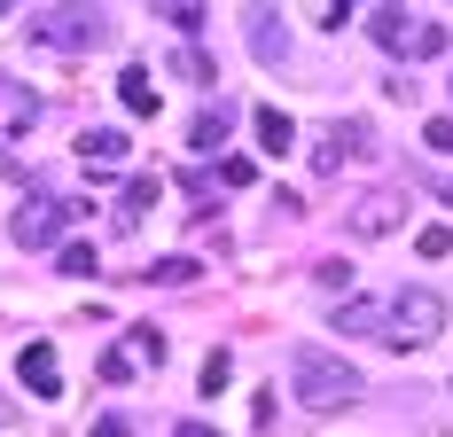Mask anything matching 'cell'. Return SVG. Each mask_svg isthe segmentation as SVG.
Segmentation results:
<instances>
[{
  "label": "cell",
  "mask_w": 453,
  "mask_h": 437,
  "mask_svg": "<svg viewBox=\"0 0 453 437\" xmlns=\"http://www.w3.org/2000/svg\"><path fill=\"white\" fill-rule=\"evenodd\" d=\"M336 336H375V344H391V351H422L430 336H446V297L438 289L352 297V305H336Z\"/></svg>",
  "instance_id": "6da1fadb"
},
{
  "label": "cell",
  "mask_w": 453,
  "mask_h": 437,
  "mask_svg": "<svg viewBox=\"0 0 453 437\" xmlns=\"http://www.w3.org/2000/svg\"><path fill=\"white\" fill-rule=\"evenodd\" d=\"M297 398H305L313 414H344V406L360 398V367L336 359V351H320V344H297Z\"/></svg>",
  "instance_id": "7a4b0ae2"
},
{
  "label": "cell",
  "mask_w": 453,
  "mask_h": 437,
  "mask_svg": "<svg viewBox=\"0 0 453 437\" xmlns=\"http://www.w3.org/2000/svg\"><path fill=\"white\" fill-rule=\"evenodd\" d=\"M367 32H375L383 55H407V63L446 55V24H422V16H407V8H375V16H367Z\"/></svg>",
  "instance_id": "3957f363"
},
{
  "label": "cell",
  "mask_w": 453,
  "mask_h": 437,
  "mask_svg": "<svg viewBox=\"0 0 453 437\" xmlns=\"http://www.w3.org/2000/svg\"><path fill=\"white\" fill-rule=\"evenodd\" d=\"M40 47H63V55H87V47L110 40V16H94V8H47V16H32L24 24Z\"/></svg>",
  "instance_id": "277c9868"
},
{
  "label": "cell",
  "mask_w": 453,
  "mask_h": 437,
  "mask_svg": "<svg viewBox=\"0 0 453 437\" xmlns=\"http://www.w3.org/2000/svg\"><path fill=\"white\" fill-rule=\"evenodd\" d=\"M71 218H79V203H63V196H32V203L16 211V226H8V234H16L24 250H47V242H55Z\"/></svg>",
  "instance_id": "5b68a950"
},
{
  "label": "cell",
  "mask_w": 453,
  "mask_h": 437,
  "mask_svg": "<svg viewBox=\"0 0 453 437\" xmlns=\"http://www.w3.org/2000/svg\"><path fill=\"white\" fill-rule=\"evenodd\" d=\"M79 157H87V172H126V157H134V141L118 126H94L87 141H79Z\"/></svg>",
  "instance_id": "8992f818"
},
{
  "label": "cell",
  "mask_w": 453,
  "mask_h": 437,
  "mask_svg": "<svg viewBox=\"0 0 453 437\" xmlns=\"http://www.w3.org/2000/svg\"><path fill=\"white\" fill-rule=\"evenodd\" d=\"M24 383H32V398H63V367H55V344H24Z\"/></svg>",
  "instance_id": "52a82bcc"
},
{
  "label": "cell",
  "mask_w": 453,
  "mask_h": 437,
  "mask_svg": "<svg viewBox=\"0 0 453 437\" xmlns=\"http://www.w3.org/2000/svg\"><path fill=\"white\" fill-rule=\"evenodd\" d=\"M157 196H165V188H157L149 172H141V180H126V203H118V234H134L141 218L157 211Z\"/></svg>",
  "instance_id": "ba28073f"
},
{
  "label": "cell",
  "mask_w": 453,
  "mask_h": 437,
  "mask_svg": "<svg viewBox=\"0 0 453 437\" xmlns=\"http://www.w3.org/2000/svg\"><path fill=\"white\" fill-rule=\"evenodd\" d=\"M399 211H407L399 196H367L360 211H352V234H391V226H399Z\"/></svg>",
  "instance_id": "9c48e42d"
},
{
  "label": "cell",
  "mask_w": 453,
  "mask_h": 437,
  "mask_svg": "<svg viewBox=\"0 0 453 437\" xmlns=\"http://www.w3.org/2000/svg\"><path fill=\"white\" fill-rule=\"evenodd\" d=\"M118 359H126V375H134V367H165V336H157V328H126Z\"/></svg>",
  "instance_id": "30bf717a"
},
{
  "label": "cell",
  "mask_w": 453,
  "mask_h": 437,
  "mask_svg": "<svg viewBox=\"0 0 453 437\" xmlns=\"http://www.w3.org/2000/svg\"><path fill=\"white\" fill-rule=\"evenodd\" d=\"M118 94H126V110H134V118H157V102H165V94H157V79H149L141 63L118 79Z\"/></svg>",
  "instance_id": "8fae6325"
},
{
  "label": "cell",
  "mask_w": 453,
  "mask_h": 437,
  "mask_svg": "<svg viewBox=\"0 0 453 437\" xmlns=\"http://www.w3.org/2000/svg\"><path fill=\"white\" fill-rule=\"evenodd\" d=\"M226 126H234V110H226V102H211V110L196 118V133H188V149H203V157H211V149L226 141Z\"/></svg>",
  "instance_id": "7c38bea8"
},
{
  "label": "cell",
  "mask_w": 453,
  "mask_h": 437,
  "mask_svg": "<svg viewBox=\"0 0 453 437\" xmlns=\"http://www.w3.org/2000/svg\"><path fill=\"white\" fill-rule=\"evenodd\" d=\"M258 141H266L273 157H281V149L297 141V118H289V110H273V102H266V110H258Z\"/></svg>",
  "instance_id": "4fadbf2b"
},
{
  "label": "cell",
  "mask_w": 453,
  "mask_h": 437,
  "mask_svg": "<svg viewBox=\"0 0 453 437\" xmlns=\"http://www.w3.org/2000/svg\"><path fill=\"white\" fill-rule=\"evenodd\" d=\"M196 273H203L196 258H157V265H149V281H165V289H188Z\"/></svg>",
  "instance_id": "5bb4252c"
},
{
  "label": "cell",
  "mask_w": 453,
  "mask_h": 437,
  "mask_svg": "<svg viewBox=\"0 0 453 437\" xmlns=\"http://www.w3.org/2000/svg\"><path fill=\"white\" fill-rule=\"evenodd\" d=\"M250 47H258V63H281V24L273 16H250Z\"/></svg>",
  "instance_id": "9a60e30c"
},
{
  "label": "cell",
  "mask_w": 453,
  "mask_h": 437,
  "mask_svg": "<svg viewBox=\"0 0 453 437\" xmlns=\"http://www.w3.org/2000/svg\"><path fill=\"white\" fill-rule=\"evenodd\" d=\"M226 375H234V359H226V351H211V359H203V375H196V383H203V398H219Z\"/></svg>",
  "instance_id": "2e32d148"
},
{
  "label": "cell",
  "mask_w": 453,
  "mask_h": 437,
  "mask_svg": "<svg viewBox=\"0 0 453 437\" xmlns=\"http://www.w3.org/2000/svg\"><path fill=\"white\" fill-rule=\"evenodd\" d=\"M414 250H422V258H446V250H453V226H422Z\"/></svg>",
  "instance_id": "e0dca14e"
},
{
  "label": "cell",
  "mask_w": 453,
  "mask_h": 437,
  "mask_svg": "<svg viewBox=\"0 0 453 437\" xmlns=\"http://www.w3.org/2000/svg\"><path fill=\"white\" fill-rule=\"evenodd\" d=\"M63 273H79V281H87V273H94V242H71V250H63Z\"/></svg>",
  "instance_id": "ac0fdd59"
},
{
  "label": "cell",
  "mask_w": 453,
  "mask_h": 437,
  "mask_svg": "<svg viewBox=\"0 0 453 437\" xmlns=\"http://www.w3.org/2000/svg\"><path fill=\"white\" fill-rule=\"evenodd\" d=\"M219 180H226V188H250L258 172H250V157H226V165H219Z\"/></svg>",
  "instance_id": "d6986e66"
},
{
  "label": "cell",
  "mask_w": 453,
  "mask_h": 437,
  "mask_svg": "<svg viewBox=\"0 0 453 437\" xmlns=\"http://www.w3.org/2000/svg\"><path fill=\"white\" fill-rule=\"evenodd\" d=\"M422 141H430V149H446V157H453V118H430V126H422Z\"/></svg>",
  "instance_id": "ffe728a7"
},
{
  "label": "cell",
  "mask_w": 453,
  "mask_h": 437,
  "mask_svg": "<svg viewBox=\"0 0 453 437\" xmlns=\"http://www.w3.org/2000/svg\"><path fill=\"white\" fill-rule=\"evenodd\" d=\"M173 437H219V430H211V422H180Z\"/></svg>",
  "instance_id": "44dd1931"
},
{
  "label": "cell",
  "mask_w": 453,
  "mask_h": 437,
  "mask_svg": "<svg viewBox=\"0 0 453 437\" xmlns=\"http://www.w3.org/2000/svg\"><path fill=\"white\" fill-rule=\"evenodd\" d=\"M94 437H134V430L126 422H94Z\"/></svg>",
  "instance_id": "7402d4cb"
},
{
  "label": "cell",
  "mask_w": 453,
  "mask_h": 437,
  "mask_svg": "<svg viewBox=\"0 0 453 437\" xmlns=\"http://www.w3.org/2000/svg\"><path fill=\"white\" fill-rule=\"evenodd\" d=\"M8 422H16V406H8V398H0V430H8Z\"/></svg>",
  "instance_id": "603a6c76"
},
{
  "label": "cell",
  "mask_w": 453,
  "mask_h": 437,
  "mask_svg": "<svg viewBox=\"0 0 453 437\" xmlns=\"http://www.w3.org/2000/svg\"><path fill=\"white\" fill-rule=\"evenodd\" d=\"M446 203H453V180H446Z\"/></svg>",
  "instance_id": "cb8c5ba5"
}]
</instances>
